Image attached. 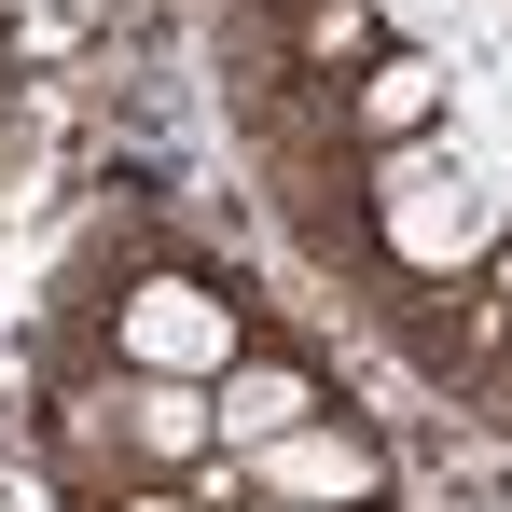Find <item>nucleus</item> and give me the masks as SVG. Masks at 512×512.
<instances>
[{"mask_svg": "<svg viewBox=\"0 0 512 512\" xmlns=\"http://www.w3.org/2000/svg\"><path fill=\"white\" fill-rule=\"evenodd\" d=\"M250 512H305V499H250Z\"/></svg>", "mask_w": 512, "mask_h": 512, "instance_id": "0eeeda50", "label": "nucleus"}, {"mask_svg": "<svg viewBox=\"0 0 512 512\" xmlns=\"http://www.w3.org/2000/svg\"><path fill=\"white\" fill-rule=\"evenodd\" d=\"M443 97H457V84H443V56H429V42H388V56L333 97V125H346L360 167H388V153H416L429 125H443Z\"/></svg>", "mask_w": 512, "mask_h": 512, "instance_id": "20e7f679", "label": "nucleus"}, {"mask_svg": "<svg viewBox=\"0 0 512 512\" xmlns=\"http://www.w3.org/2000/svg\"><path fill=\"white\" fill-rule=\"evenodd\" d=\"M319 402H346V388H333V360H319L305 333H277V319H263V333L236 346V374L208 388V416H222V457H250V443H277V429H305Z\"/></svg>", "mask_w": 512, "mask_h": 512, "instance_id": "7ed1b4c3", "label": "nucleus"}, {"mask_svg": "<svg viewBox=\"0 0 512 512\" xmlns=\"http://www.w3.org/2000/svg\"><path fill=\"white\" fill-rule=\"evenodd\" d=\"M84 28H97V0H28V14L0 28V56H14V70H56V56H70Z\"/></svg>", "mask_w": 512, "mask_h": 512, "instance_id": "39448f33", "label": "nucleus"}, {"mask_svg": "<svg viewBox=\"0 0 512 512\" xmlns=\"http://www.w3.org/2000/svg\"><path fill=\"white\" fill-rule=\"evenodd\" d=\"M250 333H263V305L194 250H111L84 277V305L56 319V346H84L111 374H180V388H222Z\"/></svg>", "mask_w": 512, "mask_h": 512, "instance_id": "f257e3e1", "label": "nucleus"}, {"mask_svg": "<svg viewBox=\"0 0 512 512\" xmlns=\"http://www.w3.org/2000/svg\"><path fill=\"white\" fill-rule=\"evenodd\" d=\"M194 499H208V512H250V499L388 512V499H402V457H388V429L360 416V402H319L305 429H277V443H250V457H208V471H194Z\"/></svg>", "mask_w": 512, "mask_h": 512, "instance_id": "f03ea898", "label": "nucleus"}, {"mask_svg": "<svg viewBox=\"0 0 512 512\" xmlns=\"http://www.w3.org/2000/svg\"><path fill=\"white\" fill-rule=\"evenodd\" d=\"M70 512H208L194 485H97V499H70Z\"/></svg>", "mask_w": 512, "mask_h": 512, "instance_id": "423d86ee", "label": "nucleus"}]
</instances>
